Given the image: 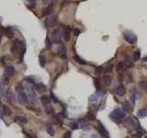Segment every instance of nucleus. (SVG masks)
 I'll return each mask as SVG.
<instances>
[{
  "mask_svg": "<svg viewBox=\"0 0 147 138\" xmlns=\"http://www.w3.org/2000/svg\"><path fill=\"white\" fill-rule=\"evenodd\" d=\"M114 91H115V93H116V95H118L119 97H122V96L125 95L126 89H125V87L123 85H119L115 87Z\"/></svg>",
  "mask_w": 147,
  "mask_h": 138,
  "instance_id": "6e6552de",
  "label": "nucleus"
},
{
  "mask_svg": "<svg viewBox=\"0 0 147 138\" xmlns=\"http://www.w3.org/2000/svg\"><path fill=\"white\" fill-rule=\"evenodd\" d=\"M62 37L64 38L65 42H68L69 39H70V29L69 28H65L64 31H62Z\"/></svg>",
  "mask_w": 147,
  "mask_h": 138,
  "instance_id": "2eb2a0df",
  "label": "nucleus"
},
{
  "mask_svg": "<svg viewBox=\"0 0 147 138\" xmlns=\"http://www.w3.org/2000/svg\"><path fill=\"white\" fill-rule=\"evenodd\" d=\"M16 90L19 93V92L23 91V86L21 83H18L17 84V87H16Z\"/></svg>",
  "mask_w": 147,
  "mask_h": 138,
  "instance_id": "72a5a7b5",
  "label": "nucleus"
},
{
  "mask_svg": "<svg viewBox=\"0 0 147 138\" xmlns=\"http://www.w3.org/2000/svg\"><path fill=\"white\" fill-rule=\"evenodd\" d=\"M53 10V4H50L46 8L43 9V16L45 17V16H49L51 13L52 12Z\"/></svg>",
  "mask_w": 147,
  "mask_h": 138,
  "instance_id": "4468645a",
  "label": "nucleus"
},
{
  "mask_svg": "<svg viewBox=\"0 0 147 138\" xmlns=\"http://www.w3.org/2000/svg\"><path fill=\"white\" fill-rule=\"evenodd\" d=\"M81 128H82L83 130H87V131H89L90 130V125H88V124H82L81 125Z\"/></svg>",
  "mask_w": 147,
  "mask_h": 138,
  "instance_id": "4c0bfd02",
  "label": "nucleus"
},
{
  "mask_svg": "<svg viewBox=\"0 0 147 138\" xmlns=\"http://www.w3.org/2000/svg\"><path fill=\"white\" fill-rule=\"evenodd\" d=\"M15 122H18L22 124H26L28 122V120H27L26 117H23V116H16L15 117Z\"/></svg>",
  "mask_w": 147,
  "mask_h": 138,
  "instance_id": "4be33fe9",
  "label": "nucleus"
},
{
  "mask_svg": "<svg viewBox=\"0 0 147 138\" xmlns=\"http://www.w3.org/2000/svg\"><path fill=\"white\" fill-rule=\"evenodd\" d=\"M125 69H126V67H125L124 62H120V63H118V65H117V71L118 72L124 71Z\"/></svg>",
  "mask_w": 147,
  "mask_h": 138,
  "instance_id": "a878e982",
  "label": "nucleus"
},
{
  "mask_svg": "<svg viewBox=\"0 0 147 138\" xmlns=\"http://www.w3.org/2000/svg\"><path fill=\"white\" fill-rule=\"evenodd\" d=\"M18 102H19L20 104L24 105V104H27V103H28L29 98H28L27 94L25 93L24 91H21V92H19V93H18Z\"/></svg>",
  "mask_w": 147,
  "mask_h": 138,
  "instance_id": "0eeeda50",
  "label": "nucleus"
},
{
  "mask_svg": "<svg viewBox=\"0 0 147 138\" xmlns=\"http://www.w3.org/2000/svg\"><path fill=\"white\" fill-rule=\"evenodd\" d=\"M0 118H1V113H0Z\"/></svg>",
  "mask_w": 147,
  "mask_h": 138,
  "instance_id": "09e8293b",
  "label": "nucleus"
},
{
  "mask_svg": "<svg viewBox=\"0 0 147 138\" xmlns=\"http://www.w3.org/2000/svg\"><path fill=\"white\" fill-rule=\"evenodd\" d=\"M46 44H47V47H48V49H50L51 48V42H50V40H49L48 37L46 38Z\"/></svg>",
  "mask_w": 147,
  "mask_h": 138,
  "instance_id": "c03bdc74",
  "label": "nucleus"
},
{
  "mask_svg": "<svg viewBox=\"0 0 147 138\" xmlns=\"http://www.w3.org/2000/svg\"><path fill=\"white\" fill-rule=\"evenodd\" d=\"M125 122L126 123H128V124H130L131 126H133V127H137L138 125H140L139 123H138V122L136 120H135L134 118H131V117H129V118H127L126 120H125Z\"/></svg>",
  "mask_w": 147,
  "mask_h": 138,
  "instance_id": "9d476101",
  "label": "nucleus"
},
{
  "mask_svg": "<svg viewBox=\"0 0 147 138\" xmlns=\"http://www.w3.org/2000/svg\"><path fill=\"white\" fill-rule=\"evenodd\" d=\"M25 80H26L27 82H29V83L30 84H33V85H35V78L32 77H25Z\"/></svg>",
  "mask_w": 147,
  "mask_h": 138,
  "instance_id": "2f4dec72",
  "label": "nucleus"
},
{
  "mask_svg": "<svg viewBox=\"0 0 147 138\" xmlns=\"http://www.w3.org/2000/svg\"><path fill=\"white\" fill-rule=\"evenodd\" d=\"M80 33H81V31L79 29H75V30H74V34H75V36H78Z\"/></svg>",
  "mask_w": 147,
  "mask_h": 138,
  "instance_id": "a19ab883",
  "label": "nucleus"
},
{
  "mask_svg": "<svg viewBox=\"0 0 147 138\" xmlns=\"http://www.w3.org/2000/svg\"><path fill=\"white\" fill-rule=\"evenodd\" d=\"M50 100H52L54 103H60V101H59L58 99L54 96V94H53V92L52 91L50 92Z\"/></svg>",
  "mask_w": 147,
  "mask_h": 138,
  "instance_id": "c85d7f7f",
  "label": "nucleus"
},
{
  "mask_svg": "<svg viewBox=\"0 0 147 138\" xmlns=\"http://www.w3.org/2000/svg\"><path fill=\"white\" fill-rule=\"evenodd\" d=\"M65 138H71V136H72V134H71V132H66L65 133Z\"/></svg>",
  "mask_w": 147,
  "mask_h": 138,
  "instance_id": "37998d69",
  "label": "nucleus"
},
{
  "mask_svg": "<svg viewBox=\"0 0 147 138\" xmlns=\"http://www.w3.org/2000/svg\"><path fill=\"white\" fill-rule=\"evenodd\" d=\"M4 32H5V35H6L8 39H11V38H13V37H14V31H13L12 28H10V27L5 28L4 29Z\"/></svg>",
  "mask_w": 147,
  "mask_h": 138,
  "instance_id": "f8f14e48",
  "label": "nucleus"
},
{
  "mask_svg": "<svg viewBox=\"0 0 147 138\" xmlns=\"http://www.w3.org/2000/svg\"><path fill=\"white\" fill-rule=\"evenodd\" d=\"M3 113H4L5 116L6 117H9V116L12 115V111L10 110V108L6 105H4L3 106Z\"/></svg>",
  "mask_w": 147,
  "mask_h": 138,
  "instance_id": "aec40b11",
  "label": "nucleus"
},
{
  "mask_svg": "<svg viewBox=\"0 0 147 138\" xmlns=\"http://www.w3.org/2000/svg\"><path fill=\"white\" fill-rule=\"evenodd\" d=\"M46 132L50 136L54 135V129H53V127H52V125L51 123L46 124Z\"/></svg>",
  "mask_w": 147,
  "mask_h": 138,
  "instance_id": "6ab92c4d",
  "label": "nucleus"
},
{
  "mask_svg": "<svg viewBox=\"0 0 147 138\" xmlns=\"http://www.w3.org/2000/svg\"><path fill=\"white\" fill-rule=\"evenodd\" d=\"M139 85H140V87H141L142 89L147 91V81L146 80H144V81H141L139 83Z\"/></svg>",
  "mask_w": 147,
  "mask_h": 138,
  "instance_id": "7c9ffc66",
  "label": "nucleus"
},
{
  "mask_svg": "<svg viewBox=\"0 0 147 138\" xmlns=\"http://www.w3.org/2000/svg\"><path fill=\"white\" fill-rule=\"evenodd\" d=\"M102 81L106 87H109L112 83V77L111 75H104L102 78Z\"/></svg>",
  "mask_w": 147,
  "mask_h": 138,
  "instance_id": "9b49d317",
  "label": "nucleus"
},
{
  "mask_svg": "<svg viewBox=\"0 0 147 138\" xmlns=\"http://www.w3.org/2000/svg\"><path fill=\"white\" fill-rule=\"evenodd\" d=\"M94 82H95V87H97V90H99V88H100V87H99V78H95V79H94Z\"/></svg>",
  "mask_w": 147,
  "mask_h": 138,
  "instance_id": "ea45409f",
  "label": "nucleus"
},
{
  "mask_svg": "<svg viewBox=\"0 0 147 138\" xmlns=\"http://www.w3.org/2000/svg\"><path fill=\"white\" fill-rule=\"evenodd\" d=\"M20 48H21V43H20L18 40H16V41L13 43V44L11 45V48H10V51L13 54H16L18 52L20 51Z\"/></svg>",
  "mask_w": 147,
  "mask_h": 138,
  "instance_id": "423d86ee",
  "label": "nucleus"
},
{
  "mask_svg": "<svg viewBox=\"0 0 147 138\" xmlns=\"http://www.w3.org/2000/svg\"><path fill=\"white\" fill-rule=\"evenodd\" d=\"M103 70H104V67L103 66H97V67H96L95 73L96 74H101V73H103Z\"/></svg>",
  "mask_w": 147,
  "mask_h": 138,
  "instance_id": "f704fd0d",
  "label": "nucleus"
},
{
  "mask_svg": "<svg viewBox=\"0 0 147 138\" xmlns=\"http://www.w3.org/2000/svg\"><path fill=\"white\" fill-rule=\"evenodd\" d=\"M143 61H147V57H145V58H143Z\"/></svg>",
  "mask_w": 147,
  "mask_h": 138,
  "instance_id": "49530a36",
  "label": "nucleus"
},
{
  "mask_svg": "<svg viewBox=\"0 0 147 138\" xmlns=\"http://www.w3.org/2000/svg\"><path fill=\"white\" fill-rule=\"evenodd\" d=\"M15 68L14 66H12V65H8V66L6 67V69H5V73L4 75H6V77H8L10 78L11 77H13V75H15Z\"/></svg>",
  "mask_w": 147,
  "mask_h": 138,
  "instance_id": "1a4fd4ad",
  "label": "nucleus"
},
{
  "mask_svg": "<svg viewBox=\"0 0 147 138\" xmlns=\"http://www.w3.org/2000/svg\"><path fill=\"white\" fill-rule=\"evenodd\" d=\"M34 88L39 92H44L46 90V87L43 83H37L34 85Z\"/></svg>",
  "mask_w": 147,
  "mask_h": 138,
  "instance_id": "dca6fc26",
  "label": "nucleus"
},
{
  "mask_svg": "<svg viewBox=\"0 0 147 138\" xmlns=\"http://www.w3.org/2000/svg\"><path fill=\"white\" fill-rule=\"evenodd\" d=\"M140 55H141V53L140 51H136L132 55V61H138L140 59Z\"/></svg>",
  "mask_w": 147,
  "mask_h": 138,
  "instance_id": "c756f323",
  "label": "nucleus"
},
{
  "mask_svg": "<svg viewBox=\"0 0 147 138\" xmlns=\"http://www.w3.org/2000/svg\"><path fill=\"white\" fill-rule=\"evenodd\" d=\"M123 38L127 43H129L130 44H135L137 42V36L135 35L134 32L131 31H127L123 32Z\"/></svg>",
  "mask_w": 147,
  "mask_h": 138,
  "instance_id": "f03ea898",
  "label": "nucleus"
},
{
  "mask_svg": "<svg viewBox=\"0 0 147 138\" xmlns=\"http://www.w3.org/2000/svg\"><path fill=\"white\" fill-rule=\"evenodd\" d=\"M3 82H4L5 85H8L9 83V77H6V75H4V77H3Z\"/></svg>",
  "mask_w": 147,
  "mask_h": 138,
  "instance_id": "58836bf2",
  "label": "nucleus"
},
{
  "mask_svg": "<svg viewBox=\"0 0 147 138\" xmlns=\"http://www.w3.org/2000/svg\"><path fill=\"white\" fill-rule=\"evenodd\" d=\"M131 109H132V106H131V104L129 101H125L123 103V110H124L123 112H131Z\"/></svg>",
  "mask_w": 147,
  "mask_h": 138,
  "instance_id": "412c9836",
  "label": "nucleus"
},
{
  "mask_svg": "<svg viewBox=\"0 0 147 138\" xmlns=\"http://www.w3.org/2000/svg\"><path fill=\"white\" fill-rule=\"evenodd\" d=\"M0 41H1V36H0Z\"/></svg>",
  "mask_w": 147,
  "mask_h": 138,
  "instance_id": "de8ad7c7",
  "label": "nucleus"
},
{
  "mask_svg": "<svg viewBox=\"0 0 147 138\" xmlns=\"http://www.w3.org/2000/svg\"><path fill=\"white\" fill-rule=\"evenodd\" d=\"M65 53H66V49H65V46L64 44H61V47H60V51H59V53L62 57L65 58Z\"/></svg>",
  "mask_w": 147,
  "mask_h": 138,
  "instance_id": "bb28decb",
  "label": "nucleus"
},
{
  "mask_svg": "<svg viewBox=\"0 0 147 138\" xmlns=\"http://www.w3.org/2000/svg\"><path fill=\"white\" fill-rule=\"evenodd\" d=\"M26 88H27V91H28L29 96L30 97V100H32V102H36V95H35L34 93V90L30 87H26Z\"/></svg>",
  "mask_w": 147,
  "mask_h": 138,
  "instance_id": "ddd939ff",
  "label": "nucleus"
},
{
  "mask_svg": "<svg viewBox=\"0 0 147 138\" xmlns=\"http://www.w3.org/2000/svg\"><path fill=\"white\" fill-rule=\"evenodd\" d=\"M6 98L8 101L9 103H14V95L12 94V92L10 91V89H8L6 92Z\"/></svg>",
  "mask_w": 147,
  "mask_h": 138,
  "instance_id": "f3484780",
  "label": "nucleus"
},
{
  "mask_svg": "<svg viewBox=\"0 0 147 138\" xmlns=\"http://www.w3.org/2000/svg\"><path fill=\"white\" fill-rule=\"evenodd\" d=\"M39 63H40V65L41 67L45 66V65H46V58H45L44 55H40V57H39Z\"/></svg>",
  "mask_w": 147,
  "mask_h": 138,
  "instance_id": "393cba45",
  "label": "nucleus"
},
{
  "mask_svg": "<svg viewBox=\"0 0 147 138\" xmlns=\"http://www.w3.org/2000/svg\"><path fill=\"white\" fill-rule=\"evenodd\" d=\"M40 101H41L43 105L48 106L49 103H50V101H51L50 97H49L48 95H43V96H41V98H40Z\"/></svg>",
  "mask_w": 147,
  "mask_h": 138,
  "instance_id": "a211bd4d",
  "label": "nucleus"
},
{
  "mask_svg": "<svg viewBox=\"0 0 147 138\" xmlns=\"http://www.w3.org/2000/svg\"><path fill=\"white\" fill-rule=\"evenodd\" d=\"M86 118H87V120H89V121L95 120V119H96L95 112H93V111H89V112H87V113L86 114Z\"/></svg>",
  "mask_w": 147,
  "mask_h": 138,
  "instance_id": "5701e85b",
  "label": "nucleus"
},
{
  "mask_svg": "<svg viewBox=\"0 0 147 138\" xmlns=\"http://www.w3.org/2000/svg\"><path fill=\"white\" fill-rule=\"evenodd\" d=\"M109 118L116 123H121L126 118V112H124L121 109H116L109 113Z\"/></svg>",
  "mask_w": 147,
  "mask_h": 138,
  "instance_id": "f257e3e1",
  "label": "nucleus"
},
{
  "mask_svg": "<svg viewBox=\"0 0 147 138\" xmlns=\"http://www.w3.org/2000/svg\"><path fill=\"white\" fill-rule=\"evenodd\" d=\"M137 115H138V117H140V118L147 117V109L146 108H144V109H141V110H139L137 112Z\"/></svg>",
  "mask_w": 147,
  "mask_h": 138,
  "instance_id": "b1692460",
  "label": "nucleus"
},
{
  "mask_svg": "<svg viewBox=\"0 0 147 138\" xmlns=\"http://www.w3.org/2000/svg\"><path fill=\"white\" fill-rule=\"evenodd\" d=\"M145 138H147V135H146V136H145Z\"/></svg>",
  "mask_w": 147,
  "mask_h": 138,
  "instance_id": "8fccbe9b",
  "label": "nucleus"
},
{
  "mask_svg": "<svg viewBox=\"0 0 147 138\" xmlns=\"http://www.w3.org/2000/svg\"><path fill=\"white\" fill-rule=\"evenodd\" d=\"M97 124H99V126H97V130H99V134H101V136H102L103 138H109V132H108L107 129L105 128V126L103 125L100 122H97Z\"/></svg>",
  "mask_w": 147,
  "mask_h": 138,
  "instance_id": "20e7f679",
  "label": "nucleus"
},
{
  "mask_svg": "<svg viewBox=\"0 0 147 138\" xmlns=\"http://www.w3.org/2000/svg\"><path fill=\"white\" fill-rule=\"evenodd\" d=\"M29 3H30L29 6L31 8H34L35 6H36V1H35V0H30V1H29Z\"/></svg>",
  "mask_w": 147,
  "mask_h": 138,
  "instance_id": "e433bc0d",
  "label": "nucleus"
},
{
  "mask_svg": "<svg viewBox=\"0 0 147 138\" xmlns=\"http://www.w3.org/2000/svg\"><path fill=\"white\" fill-rule=\"evenodd\" d=\"M104 94H105V91H102V90L96 92L95 94H93L92 96H90V98H89V101L90 102H97L99 100H100L101 98L103 97Z\"/></svg>",
  "mask_w": 147,
  "mask_h": 138,
  "instance_id": "39448f33",
  "label": "nucleus"
},
{
  "mask_svg": "<svg viewBox=\"0 0 147 138\" xmlns=\"http://www.w3.org/2000/svg\"><path fill=\"white\" fill-rule=\"evenodd\" d=\"M53 112V110H52V108L51 107V106H49V109L46 107V113H52V112Z\"/></svg>",
  "mask_w": 147,
  "mask_h": 138,
  "instance_id": "79ce46f5",
  "label": "nucleus"
},
{
  "mask_svg": "<svg viewBox=\"0 0 147 138\" xmlns=\"http://www.w3.org/2000/svg\"><path fill=\"white\" fill-rule=\"evenodd\" d=\"M44 24L46 28H52V27H54L57 24V16H52L50 17L44 21Z\"/></svg>",
  "mask_w": 147,
  "mask_h": 138,
  "instance_id": "7ed1b4c3",
  "label": "nucleus"
},
{
  "mask_svg": "<svg viewBox=\"0 0 147 138\" xmlns=\"http://www.w3.org/2000/svg\"><path fill=\"white\" fill-rule=\"evenodd\" d=\"M75 60L79 64V65H86V64H87V62H86L85 60H83L82 58H80L78 55H75Z\"/></svg>",
  "mask_w": 147,
  "mask_h": 138,
  "instance_id": "cd10ccee",
  "label": "nucleus"
},
{
  "mask_svg": "<svg viewBox=\"0 0 147 138\" xmlns=\"http://www.w3.org/2000/svg\"><path fill=\"white\" fill-rule=\"evenodd\" d=\"M69 127H70L72 130H76V129H78V124L75 122H72L69 123Z\"/></svg>",
  "mask_w": 147,
  "mask_h": 138,
  "instance_id": "473e14b6",
  "label": "nucleus"
},
{
  "mask_svg": "<svg viewBox=\"0 0 147 138\" xmlns=\"http://www.w3.org/2000/svg\"><path fill=\"white\" fill-rule=\"evenodd\" d=\"M90 138H99V136H97L96 134H93V135H91Z\"/></svg>",
  "mask_w": 147,
  "mask_h": 138,
  "instance_id": "a18cd8bd",
  "label": "nucleus"
},
{
  "mask_svg": "<svg viewBox=\"0 0 147 138\" xmlns=\"http://www.w3.org/2000/svg\"><path fill=\"white\" fill-rule=\"evenodd\" d=\"M113 65H109L107 67H105L104 70H103V72H105V73H108V72H111V69H112Z\"/></svg>",
  "mask_w": 147,
  "mask_h": 138,
  "instance_id": "c9c22d12",
  "label": "nucleus"
}]
</instances>
